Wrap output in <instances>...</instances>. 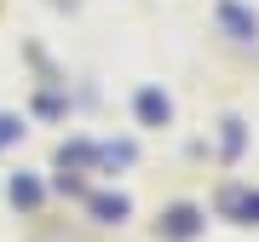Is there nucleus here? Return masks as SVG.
Instances as JSON below:
<instances>
[{"label":"nucleus","mask_w":259,"mask_h":242,"mask_svg":"<svg viewBox=\"0 0 259 242\" xmlns=\"http://www.w3.org/2000/svg\"><path fill=\"white\" fill-rule=\"evenodd\" d=\"M139 121H144V127H161V121H167V98L161 93H139Z\"/></svg>","instance_id":"2"},{"label":"nucleus","mask_w":259,"mask_h":242,"mask_svg":"<svg viewBox=\"0 0 259 242\" xmlns=\"http://www.w3.org/2000/svg\"><path fill=\"white\" fill-rule=\"evenodd\" d=\"M219 23L231 29V41H253L259 35V18L248 6H236V0H219Z\"/></svg>","instance_id":"1"},{"label":"nucleus","mask_w":259,"mask_h":242,"mask_svg":"<svg viewBox=\"0 0 259 242\" xmlns=\"http://www.w3.org/2000/svg\"><path fill=\"white\" fill-rule=\"evenodd\" d=\"M12 202L35 208V202H40V185H35V179H18V185H12Z\"/></svg>","instance_id":"5"},{"label":"nucleus","mask_w":259,"mask_h":242,"mask_svg":"<svg viewBox=\"0 0 259 242\" xmlns=\"http://www.w3.org/2000/svg\"><path fill=\"white\" fill-rule=\"evenodd\" d=\"M93 214L104 225H115V219H127V202H121V196H93Z\"/></svg>","instance_id":"3"},{"label":"nucleus","mask_w":259,"mask_h":242,"mask_svg":"<svg viewBox=\"0 0 259 242\" xmlns=\"http://www.w3.org/2000/svg\"><path fill=\"white\" fill-rule=\"evenodd\" d=\"M6 139H18V121H12V115H0V144H6Z\"/></svg>","instance_id":"6"},{"label":"nucleus","mask_w":259,"mask_h":242,"mask_svg":"<svg viewBox=\"0 0 259 242\" xmlns=\"http://www.w3.org/2000/svg\"><path fill=\"white\" fill-rule=\"evenodd\" d=\"M167 236H179V242L196 236V214H190V208H173V214H167Z\"/></svg>","instance_id":"4"}]
</instances>
